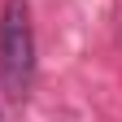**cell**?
<instances>
[{"label":"cell","instance_id":"obj_1","mask_svg":"<svg viewBox=\"0 0 122 122\" xmlns=\"http://www.w3.org/2000/svg\"><path fill=\"white\" fill-rule=\"evenodd\" d=\"M0 74H5L9 96H26L30 74H35V30H30V5L5 0L0 9Z\"/></svg>","mask_w":122,"mask_h":122}]
</instances>
